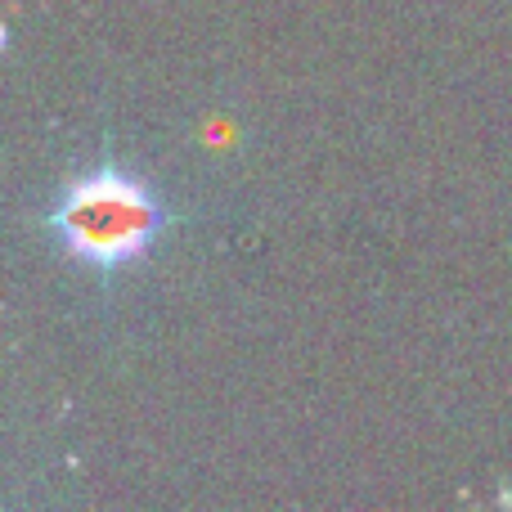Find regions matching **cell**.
I'll return each mask as SVG.
<instances>
[{
  "mask_svg": "<svg viewBox=\"0 0 512 512\" xmlns=\"http://www.w3.org/2000/svg\"><path fill=\"white\" fill-rule=\"evenodd\" d=\"M167 230V207L135 171L99 162L81 171L50 212V234L77 265L113 274L153 252Z\"/></svg>",
  "mask_w": 512,
  "mask_h": 512,
  "instance_id": "obj_1",
  "label": "cell"
}]
</instances>
